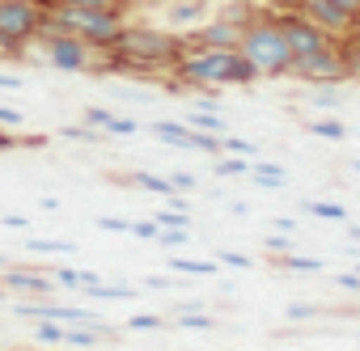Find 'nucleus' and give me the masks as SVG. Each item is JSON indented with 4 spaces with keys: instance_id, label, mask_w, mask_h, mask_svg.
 Instances as JSON below:
<instances>
[{
    "instance_id": "f257e3e1",
    "label": "nucleus",
    "mask_w": 360,
    "mask_h": 351,
    "mask_svg": "<svg viewBox=\"0 0 360 351\" xmlns=\"http://www.w3.org/2000/svg\"><path fill=\"white\" fill-rule=\"evenodd\" d=\"M183 34H169L161 26H123L119 43L102 55V72H131V77H153L169 72L183 55Z\"/></svg>"
},
{
    "instance_id": "f03ea898",
    "label": "nucleus",
    "mask_w": 360,
    "mask_h": 351,
    "mask_svg": "<svg viewBox=\"0 0 360 351\" xmlns=\"http://www.w3.org/2000/svg\"><path fill=\"white\" fill-rule=\"evenodd\" d=\"M169 77H174V85H165V89L183 85L191 93L225 89V85H238V89L259 85V72L242 60V51H200V47H183V55L169 68Z\"/></svg>"
},
{
    "instance_id": "7ed1b4c3",
    "label": "nucleus",
    "mask_w": 360,
    "mask_h": 351,
    "mask_svg": "<svg viewBox=\"0 0 360 351\" xmlns=\"http://www.w3.org/2000/svg\"><path fill=\"white\" fill-rule=\"evenodd\" d=\"M123 26H127V13H110V9H68V5H47L43 9V30L72 34L85 47H94L98 55H106L119 43Z\"/></svg>"
},
{
    "instance_id": "20e7f679",
    "label": "nucleus",
    "mask_w": 360,
    "mask_h": 351,
    "mask_svg": "<svg viewBox=\"0 0 360 351\" xmlns=\"http://www.w3.org/2000/svg\"><path fill=\"white\" fill-rule=\"evenodd\" d=\"M238 51L259 72V81H280V77L292 72V51H288V39H284L276 13H255L246 22V34H242Z\"/></svg>"
},
{
    "instance_id": "39448f33",
    "label": "nucleus",
    "mask_w": 360,
    "mask_h": 351,
    "mask_svg": "<svg viewBox=\"0 0 360 351\" xmlns=\"http://www.w3.org/2000/svg\"><path fill=\"white\" fill-rule=\"evenodd\" d=\"M43 34L39 0H0V55H22Z\"/></svg>"
},
{
    "instance_id": "423d86ee",
    "label": "nucleus",
    "mask_w": 360,
    "mask_h": 351,
    "mask_svg": "<svg viewBox=\"0 0 360 351\" xmlns=\"http://www.w3.org/2000/svg\"><path fill=\"white\" fill-rule=\"evenodd\" d=\"M30 55H39L56 72H102V55L94 47H85L81 39L60 34V30H43L34 39V51Z\"/></svg>"
},
{
    "instance_id": "0eeeda50",
    "label": "nucleus",
    "mask_w": 360,
    "mask_h": 351,
    "mask_svg": "<svg viewBox=\"0 0 360 351\" xmlns=\"http://www.w3.org/2000/svg\"><path fill=\"white\" fill-rule=\"evenodd\" d=\"M246 22H250L246 13H221V18H208L204 26H195L191 34H183V43L200 47V51H238Z\"/></svg>"
},
{
    "instance_id": "6e6552de",
    "label": "nucleus",
    "mask_w": 360,
    "mask_h": 351,
    "mask_svg": "<svg viewBox=\"0 0 360 351\" xmlns=\"http://www.w3.org/2000/svg\"><path fill=\"white\" fill-rule=\"evenodd\" d=\"M276 18H280V30H284V39H288L292 64H297V60H309V55H318V51H326V47L339 43V39H330L326 30H318L309 18H301V13H292V9H280Z\"/></svg>"
},
{
    "instance_id": "1a4fd4ad",
    "label": "nucleus",
    "mask_w": 360,
    "mask_h": 351,
    "mask_svg": "<svg viewBox=\"0 0 360 351\" xmlns=\"http://www.w3.org/2000/svg\"><path fill=\"white\" fill-rule=\"evenodd\" d=\"M288 77H297V81H305V85H343V81H352L339 43L326 47V51H318V55H309V60H297Z\"/></svg>"
},
{
    "instance_id": "9d476101",
    "label": "nucleus",
    "mask_w": 360,
    "mask_h": 351,
    "mask_svg": "<svg viewBox=\"0 0 360 351\" xmlns=\"http://www.w3.org/2000/svg\"><path fill=\"white\" fill-rule=\"evenodd\" d=\"M0 284H5V292L18 296V300H47V296H56V279L43 267H18V263H9L5 271H0Z\"/></svg>"
},
{
    "instance_id": "9b49d317",
    "label": "nucleus",
    "mask_w": 360,
    "mask_h": 351,
    "mask_svg": "<svg viewBox=\"0 0 360 351\" xmlns=\"http://www.w3.org/2000/svg\"><path fill=\"white\" fill-rule=\"evenodd\" d=\"M288 9L301 13V18H309V22H314L318 30H326L330 39H347V34L356 30V18H352L347 9L330 5V0H288Z\"/></svg>"
},
{
    "instance_id": "f8f14e48",
    "label": "nucleus",
    "mask_w": 360,
    "mask_h": 351,
    "mask_svg": "<svg viewBox=\"0 0 360 351\" xmlns=\"http://www.w3.org/2000/svg\"><path fill=\"white\" fill-rule=\"evenodd\" d=\"M161 13H165V26L161 30H169V34H191L195 26L208 22V0H165Z\"/></svg>"
},
{
    "instance_id": "ddd939ff",
    "label": "nucleus",
    "mask_w": 360,
    "mask_h": 351,
    "mask_svg": "<svg viewBox=\"0 0 360 351\" xmlns=\"http://www.w3.org/2000/svg\"><path fill=\"white\" fill-rule=\"evenodd\" d=\"M81 123H89L94 131L115 135V140H131V135H140V123H136V119H123V114H115V110H106V106H85Z\"/></svg>"
},
{
    "instance_id": "4468645a",
    "label": "nucleus",
    "mask_w": 360,
    "mask_h": 351,
    "mask_svg": "<svg viewBox=\"0 0 360 351\" xmlns=\"http://www.w3.org/2000/svg\"><path fill=\"white\" fill-rule=\"evenodd\" d=\"M169 275H187V279H212L221 275V263L217 258H187V254H169L165 258Z\"/></svg>"
},
{
    "instance_id": "2eb2a0df",
    "label": "nucleus",
    "mask_w": 360,
    "mask_h": 351,
    "mask_svg": "<svg viewBox=\"0 0 360 351\" xmlns=\"http://www.w3.org/2000/svg\"><path fill=\"white\" fill-rule=\"evenodd\" d=\"M250 178H255L263 191H280V187H288V169H284V165H271V161H259V157H255V165H250Z\"/></svg>"
},
{
    "instance_id": "dca6fc26",
    "label": "nucleus",
    "mask_w": 360,
    "mask_h": 351,
    "mask_svg": "<svg viewBox=\"0 0 360 351\" xmlns=\"http://www.w3.org/2000/svg\"><path fill=\"white\" fill-rule=\"evenodd\" d=\"M276 267H280V271H292V275H322L326 263H322L318 254H301V250H292V254H280Z\"/></svg>"
},
{
    "instance_id": "f3484780",
    "label": "nucleus",
    "mask_w": 360,
    "mask_h": 351,
    "mask_svg": "<svg viewBox=\"0 0 360 351\" xmlns=\"http://www.w3.org/2000/svg\"><path fill=\"white\" fill-rule=\"evenodd\" d=\"M127 183H131V187H140V191H153V195H161V199L178 195V191L169 187L165 173H153V169H131V173H127Z\"/></svg>"
},
{
    "instance_id": "a211bd4d",
    "label": "nucleus",
    "mask_w": 360,
    "mask_h": 351,
    "mask_svg": "<svg viewBox=\"0 0 360 351\" xmlns=\"http://www.w3.org/2000/svg\"><path fill=\"white\" fill-rule=\"evenodd\" d=\"M183 123L191 127V131H208V135H229V123L217 114V110H187L183 114Z\"/></svg>"
},
{
    "instance_id": "6ab92c4d",
    "label": "nucleus",
    "mask_w": 360,
    "mask_h": 351,
    "mask_svg": "<svg viewBox=\"0 0 360 351\" xmlns=\"http://www.w3.org/2000/svg\"><path fill=\"white\" fill-rule=\"evenodd\" d=\"M305 216H318V220H335V225H347V208L335 204V199H305L301 204Z\"/></svg>"
},
{
    "instance_id": "aec40b11",
    "label": "nucleus",
    "mask_w": 360,
    "mask_h": 351,
    "mask_svg": "<svg viewBox=\"0 0 360 351\" xmlns=\"http://www.w3.org/2000/svg\"><path fill=\"white\" fill-rule=\"evenodd\" d=\"M30 343L34 347H64V322H30Z\"/></svg>"
},
{
    "instance_id": "412c9836",
    "label": "nucleus",
    "mask_w": 360,
    "mask_h": 351,
    "mask_svg": "<svg viewBox=\"0 0 360 351\" xmlns=\"http://www.w3.org/2000/svg\"><path fill=\"white\" fill-rule=\"evenodd\" d=\"M305 102L314 110H339L343 106V93H339V85H309L305 89Z\"/></svg>"
},
{
    "instance_id": "4be33fe9",
    "label": "nucleus",
    "mask_w": 360,
    "mask_h": 351,
    "mask_svg": "<svg viewBox=\"0 0 360 351\" xmlns=\"http://www.w3.org/2000/svg\"><path fill=\"white\" fill-rule=\"evenodd\" d=\"M305 131L318 140H330V144L347 140V123H339V119H305Z\"/></svg>"
},
{
    "instance_id": "5701e85b",
    "label": "nucleus",
    "mask_w": 360,
    "mask_h": 351,
    "mask_svg": "<svg viewBox=\"0 0 360 351\" xmlns=\"http://www.w3.org/2000/svg\"><path fill=\"white\" fill-rule=\"evenodd\" d=\"M169 326H178V330H204V334H208V330H217L221 322H217L208 309H200V313H174Z\"/></svg>"
},
{
    "instance_id": "b1692460",
    "label": "nucleus",
    "mask_w": 360,
    "mask_h": 351,
    "mask_svg": "<svg viewBox=\"0 0 360 351\" xmlns=\"http://www.w3.org/2000/svg\"><path fill=\"white\" fill-rule=\"evenodd\" d=\"M39 5H68V9H110V13H127L131 0H39Z\"/></svg>"
},
{
    "instance_id": "393cba45",
    "label": "nucleus",
    "mask_w": 360,
    "mask_h": 351,
    "mask_svg": "<svg viewBox=\"0 0 360 351\" xmlns=\"http://www.w3.org/2000/svg\"><path fill=\"white\" fill-rule=\"evenodd\" d=\"M250 165L255 161H246V157H217V165H212V173L217 178H250Z\"/></svg>"
},
{
    "instance_id": "a878e982",
    "label": "nucleus",
    "mask_w": 360,
    "mask_h": 351,
    "mask_svg": "<svg viewBox=\"0 0 360 351\" xmlns=\"http://www.w3.org/2000/svg\"><path fill=\"white\" fill-rule=\"evenodd\" d=\"M85 296H94V300H136V288L131 284H94V288H85Z\"/></svg>"
},
{
    "instance_id": "bb28decb",
    "label": "nucleus",
    "mask_w": 360,
    "mask_h": 351,
    "mask_svg": "<svg viewBox=\"0 0 360 351\" xmlns=\"http://www.w3.org/2000/svg\"><path fill=\"white\" fill-rule=\"evenodd\" d=\"M60 140H72V144H102V131H94L89 123H64V127H60Z\"/></svg>"
},
{
    "instance_id": "cd10ccee",
    "label": "nucleus",
    "mask_w": 360,
    "mask_h": 351,
    "mask_svg": "<svg viewBox=\"0 0 360 351\" xmlns=\"http://www.w3.org/2000/svg\"><path fill=\"white\" fill-rule=\"evenodd\" d=\"M26 250L30 254H77V246L72 241H60V237H30Z\"/></svg>"
},
{
    "instance_id": "c85d7f7f",
    "label": "nucleus",
    "mask_w": 360,
    "mask_h": 351,
    "mask_svg": "<svg viewBox=\"0 0 360 351\" xmlns=\"http://www.w3.org/2000/svg\"><path fill=\"white\" fill-rule=\"evenodd\" d=\"M47 275L56 279V288H68V292H81V267H47Z\"/></svg>"
},
{
    "instance_id": "c756f323",
    "label": "nucleus",
    "mask_w": 360,
    "mask_h": 351,
    "mask_svg": "<svg viewBox=\"0 0 360 351\" xmlns=\"http://www.w3.org/2000/svg\"><path fill=\"white\" fill-rule=\"evenodd\" d=\"M165 322H169L165 313H131V317L123 322V330H131V334H136V330H161Z\"/></svg>"
},
{
    "instance_id": "7c9ffc66",
    "label": "nucleus",
    "mask_w": 360,
    "mask_h": 351,
    "mask_svg": "<svg viewBox=\"0 0 360 351\" xmlns=\"http://www.w3.org/2000/svg\"><path fill=\"white\" fill-rule=\"evenodd\" d=\"M187 241H191V229H161V233H157V246L169 250V254H178Z\"/></svg>"
},
{
    "instance_id": "2f4dec72",
    "label": "nucleus",
    "mask_w": 360,
    "mask_h": 351,
    "mask_svg": "<svg viewBox=\"0 0 360 351\" xmlns=\"http://www.w3.org/2000/svg\"><path fill=\"white\" fill-rule=\"evenodd\" d=\"M221 144H225V152H229V157H246V161H255V157H259V144H250V140H242V135H233V131H229Z\"/></svg>"
},
{
    "instance_id": "473e14b6",
    "label": "nucleus",
    "mask_w": 360,
    "mask_h": 351,
    "mask_svg": "<svg viewBox=\"0 0 360 351\" xmlns=\"http://www.w3.org/2000/svg\"><path fill=\"white\" fill-rule=\"evenodd\" d=\"M153 220L157 229H191V212H174V208H161Z\"/></svg>"
},
{
    "instance_id": "72a5a7b5",
    "label": "nucleus",
    "mask_w": 360,
    "mask_h": 351,
    "mask_svg": "<svg viewBox=\"0 0 360 351\" xmlns=\"http://www.w3.org/2000/svg\"><path fill=\"white\" fill-rule=\"evenodd\" d=\"M263 250H267L271 258H280V254H292V250H297V241H292L288 233H267V237H263Z\"/></svg>"
},
{
    "instance_id": "f704fd0d",
    "label": "nucleus",
    "mask_w": 360,
    "mask_h": 351,
    "mask_svg": "<svg viewBox=\"0 0 360 351\" xmlns=\"http://www.w3.org/2000/svg\"><path fill=\"white\" fill-rule=\"evenodd\" d=\"M217 263L221 267H233V271H255V258L242 254V250H217Z\"/></svg>"
},
{
    "instance_id": "c9c22d12",
    "label": "nucleus",
    "mask_w": 360,
    "mask_h": 351,
    "mask_svg": "<svg viewBox=\"0 0 360 351\" xmlns=\"http://www.w3.org/2000/svg\"><path fill=\"white\" fill-rule=\"evenodd\" d=\"M165 178H169V187H174L178 195H191V191L200 187V178H195V173H187V169H169Z\"/></svg>"
},
{
    "instance_id": "e433bc0d",
    "label": "nucleus",
    "mask_w": 360,
    "mask_h": 351,
    "mask_svg": "<svg viewBox=\"0 0 360 351\" xmlns=\"http://www.w3.org/2000/svg\"><path fill=\"white\" fill-rule=\"evenodd\" d=\"M284 317H288V322H314V317H322V309H318V305H301V300H292V305L284 309Z\"/></svg>"
},
{
    "instance_id": "4c0bfd02",
    "label": "nucleus",
    "mask_w": 360,
    "mask_h": 351,
    "mask_svg": "<svg viewBox=\"0 0 360 351\" xmlns=\"http://www.w3.org/2000/svg\"><path fill=\"white\" fill-rule=\"evenodd\" d=\"M157 233H161V229H157V220L148 216V220H131V233H127V237H140V241H157Z\"/></svg>"
},
{
    "instance_id": "58836bf2",
    "label": "nucleus",
    "mask_w": 360,
    "mask_h": 351,
    "mask_svg": "<svg viewBox=\"0 0 360 351\" xmlns=\"http://www.w3.org/2000/svg\"><path fill=\"white\" fill-rule=\"evenodd\" d=\"M195 110H217L221 114V89H200L195 93Z\"/></svg>"
},
{
    "instance_id": "ea45409f",
    "label": "nucleus",
    "mask_w": 360,
    "mask_h": 351,
    "mask_svg": "<svg viewBox=\"0 0 360 351\" xmlns=\"http://www.w3.org/2000/svg\"><path fill=\"white\" fill-rule=\"evenodd\" d=\"M22 123H26V114L18 106H0V127H5V131H18Z\"/></svg>"
},
{
    "instance_id": "a19ab883",
    "label": "nucleus",
    "mask_w": 360,
    "mask_h": 351,
    "mask_svg": "<svg viewBox=\"0 0 360 351\" xmlns=\"http://www.w3.org/2000/svg\"><path fill=\"white\" fill-rule=\"evenodd\" d=\"M98 229L102 233H131V220H123V216H98Z\"/></svg>"
},
{
    "instance_id": "79ce46f5",
    "label": "nucleus",
    "mask_w": 360,
    "mask_h": 351,
    "mask_svg": "<svg viewBox=\"0 0 360 351\" xmlns=\"http://www.w3.org/2000/svg\"><path fill=\"white\" fill-rule=\"evenodd\" d=\"M200 309H208V300H200V296H183V300L169 309V317H174V313H200Z\"/></svg>"
},
{
    "instance_id": "37998d69",
    "label": "nucleus",
    "mask_w": 360,
    "mask_h": 351,
    "mask_svg": "<svg viewBox=\"0 0 360 351\" xmlns=\"http://www.w3.org/2000/svg\"><path fill=\"white\" fill-rule=\"evenodd\" d=\"M335 284H339L343 292H360V275H356V271H339V275H335Z\"/></svg>"
},
{
    "instance_id": "c03bdc74",
    "label": "nucleus",
    "mask_w": 360,
    "mask_h": 351,
    "mask_svg": "<svg viewBox=\"0 0 360 351\" xmlns=\"http://www.w3.org/2000/svg\"><path fill=\"white\" fill-rule=\"evenodd\" d=\"M0 225H5V229H30V216H18V212H5V216H0Z\"/></svg>"
},
{
    "instance_id": "a18cd8bd",
    "label": "nucleus",
    "mask_w": 360,
    "mask_h": 351,
    "mask_svg": "<svg viewBox=\"0 0 360 351\" xmlns=\"http://www.w3.org/2000/svg\"><path fill=\"white\" fill-rule=\"evenodd\" d=\"M271 229H276V233H288V237H292V233H297V220H292V216H276V220H271Z\"/></svg>"
},
{
    "instance_id": "49530a36",
    "label": "nucleus",
    "mask_w": 360,
    "mask_h": 351,
    "mask_svg": "<svg viewBox=\"0 0 360 351\" xmlns=\"http://www.w3.org/2000/svg\"><path fill=\"white\" fill-rule=\"evenodd\" d=\"M22 72H0V89H22Z\"/></svg>"
},
{
    "instance_id": "de8ad7c7",
    "label": "nucleus",
    "mask_w": 360,
    "mask_h": 351,
    "mask_svg": "<svg viewBox=\"0 0 360 351\" xmlns=\"http://www.w3.org/2000/svg\"><path fill=\"white\" fill-rule=\"evenodd\" d=\"M144 288H161V292H165V288H174V275H148Z\"/></svg>"
},
{
    "instance_id": "09e8293b",
    "label": "nucleus",
    "mask_w": 360,
    "mask_h": 351,
    "mask_svg": "<svg viewBox=\"0 0 360 351\" xmlns=\"http://www.w3.org/2000/svg\"><path fill=\"white\" fill-rule=\"evenodd\" d=\"M330 5H339V9H347L356 22H360V0H330Z\"/></svg>"
},
{
    "instance_id": "8fccbe9b",
    "label": "nucleus",
    "mask_w": 360,
    "mask_h": 351,
    "mask_svg": "<svg viewBox=\"0 0 360 351\" xmlns=\"http://www.w3.org/2000/svg\"><path fill=\"white\" fill-rule=\"evenodd\" d=\"M0 351H47V347H34V343H26V347H0Z\"/></svg>"
},
{
    "instance_id": "3c124183",
    "label": "nucleus",
    "mask_w": 360,
    "mask_h": 351,
    "mask_svg": "<svg viewBox=\"0 0 360 351\" xmlns=\"http://www.w3.org/2000/svg\"><path fill=\"white\" fill-rule=\"evenodd\" d=\"M347 237H352V241H360V225H347Z\"/></svg>"
},
{
    "instance_id": "603ef678",
    "label": "nucleus",
    "mask_w": 360,
    "mask_h": 351,
    "mask_svg": "<svg viewBox=\"0 0 360 351\" xmlns=\"http://www.w3.org/2000/svg\"><path fill=\"white\" fill-rule=\"evenodd\" d=\"M267 351H297V347H267Z\"/></svg>"
},
{
    "instance_id": "864d4df0",
    "label": "nucleus",
    "mask_w": 360,
    "mask_h": 351,
    "mask_svg": "<svg viewBox=\"0 0 360 351\" xmlns=\"http://www.w3.org/2000/svg\"><path fill=\"white\" fill-rule=\"evenodd\" d=\"M352 169H356V173H360V157H356V161H352Z\"/></svg>"
},
{
    "instance_id": "5fc2aeb1",
    "label": "nucleus",
    "mask_w": 360,
    "mask_h": 351,
    "mask_svg": "<svg viewBox=\"0 0 360 351\" xmlns=\"http://www.w3.org/2000/svg\"><path fill=\"white\" fill-rule=\"evenodd\" d=\"M5 296H9V292H5V284H0V300H5Z\"/></svg>"
},
{
    "instance_id": "6e6d98bb",
    "label": "nucleus",
    "mask_w": 360,
    "mask_h": 351,
    "mask_svg": "<svg viewBox=\"0 0 360 351\" xmlns=\"http://www.w3.org/2000/svg\"><path fill=\"white\" fill-rule=\"evenodd\" d=\"M352 271H356V275H360V263H356V267H352Z\"/></svg>"
},
{
    "instance_id": "4d7b16f0",
    "label": "nucleus",
    "mask_w": 360,
    "mask_h": 351,
    "mask_svg": "<svg viewBox=\"0 0 360 351\" xmlns=\"http://www.w3.org/2000/svg\"><path fill=\"white\" fill-rule=\"evenodd\" d=\"M140 351H148V347H140Z\"/></svg>"
}]
</instances>
